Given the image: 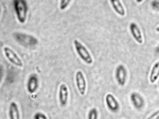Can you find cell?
Returning a JSON list of instances; mask_svg holds the SVG:
<instances>
[{
    "instance_id": "obj_12",
    "label": "cell",
    "mask_w": 159,
    "mask_h": 119,
    "mask_svg": "<svg viewBox=\"0 0 159 119\" xmlns=\"http://www.w3.org/2000/svg\"><path fill=\"white\" fill-rule=\"evenodd\" d=\"M159 78V61L154 63L152 68L149 75V82L153 84L158 80Z\"/></svg>"
},
{
    "instance_id": "obj_19",
    "label": "cell",
    "mask_w": 159,
    "mask_h": 119,
    "mask_svg": "<svg viewBox=\"0 0 159 119\" xmlns=\"http://www.w3.org/2000/svg\"><path fill=\"white\" fill-rule=\"evenodd\" d=\"M155 30H156V31L157 32L159 33V26L156 27V29H155Z\"/></svg>"
},
{
    "instance_id": "obj_4",
    "label": "cell",
    "mask_w": 159,
    "mask_h": 119,
    "mask_svg": "<svg viewBox=\"0 0 159 119\" xmlns=\"http://www.w3.org/2000/svg\"><path fill=\"white\" fill-rule=\"evenodd\" d=\"M76 86L79 93L81 95H85L86 90V81L83 73L81 70H78L75 75Z\"/></svg>"
},
{
    "instance_id": "obj_3",
    "label": "cell",
    "mask_w": 159,
    "mask_h": 119,
    "mask_svg": "<svg viewBox=\"0 0 159 119\" xmlns=\"http://www.w3.org/2000/svg\"><path fill=\"white\" fill-rule=\"evenodd\" d=\"M3 52L6 57L8 60L14 65L17 67H23V62L18 55L10 47L4 46L3 47Z\"/></svg>"
},
{
    "instance_id": "obj_1",
    "label": "cell",
    "mask_w": 159,
    "mask_h": 119,
    "mask_svg": "<svg viewBox=\"0 0 159 119\" xmlns=\"http://www.w3.org/2000/svg\"><path fill=\"white\" fill-rule=\"evenodd\" d=\"M14 7L18 21L24 23L26 20L27 16V2L25 0H15L13 1Z\"/></svg>"
},
{
    "instance_id": "obj_7",
    "label": "cell",
    "mask_w": 159,
    "mask_h": 119,
    "mask_svg": "<svg viewBox=\"0 0 159 119\" xmlns=\"http://www.w3.org/2000/svg\"><path fill=\"white\" fill-rule=\"evenodd\" d=\"M130 100L133 106L137 110H141L145 105L143 97L137 92H133L130 95Z\"/></svg>"
},
{
    "instance_id": "obj_16",
    "label": "cell",
    "mask_w": 159,
    "mask_h": 119,
    "mask_svg": "<svg viewBox=\"0 0 159 119\" xmlns=\"http://www.w3.org/2000/svg\"><path fill=\"white\" fill-rule=\"evenodd\" d=\"M34 118V119H48L45 114L41 112H38L35 113Z\"/></svg>"
},
{
    "instance_id": "obj_8",
    "label": "cell",
    "mask_w": 159,
    "mask_h": 119,
    "mask_svg": "<svg viewBox=\"0 0 159 119\" xmlns=\"http://www.w3.org/2000/svg\"><path fill=\"white\" fill-rule=\"evenodd\" d=\"M129 29L131 34L136 42L139 44H142L143 42V36L141 30L137 24L135 22H132L130 24Z\"/></svg>"
},
{
    "instance_id": "obj_14",
    "label": "cell",
    "mask_w": 159,
    "mask_h": 119,
    "mask_svg": "<svg viewBox=\"0 0 159 119\" xmlns=\"http://www.w3.org/2000/svg\"><path fill=\"white\" fill-rule=\"evenodd\" d=\"M98 113L95 108H92L88 113L87 119H98Z\"/></svg>"
},
{
    "instance_id": "obj_9",
    "label": "cell",
    "mask_w": 159,
    "mask_h": 119,
    "mask_svg": "<svg viewBox=\"0 0 159 119\" xmlns=\"http://www.w3.org/2000/svg\"><path fill=\"white\" fill-rule=\"evenodd\" d=\"M69 98L68 88L66 85L62 83L59 86L58 99L62 106H65L68 103Z\"/></svg>"
},
{
    "instance_id": "obj_18",
    "label": "cell",
    "mask_w": 159,
    "mask_h": 119,
    "mask_svg": "<svg viewBox=\"0 0 159 119\" xmlns=\"http://www.w3.org/2000/svg\"><path fill=\"white\" fill-rule=\"evenodd\" d=\"M151 6L154 10L159 11V0L152 1L151 2Z\"/></svg>"
},
{
    "instance_id": "obj_21",
    "label": "cell",
    "mask_w": 159,
    "mask_h": 119,
    "mask_svg": "<svg viewBox=\"0 0 159 119\" xmlns=\"http://www.w3.org/2000/svg\"><path fill=\"white\" fill-rule=\"evenodd\" d=\"M142 1H136V2H142Z\"/></svg>"
},
{
    "instance_id": "obj_10",
    "label": "cell",
    "mask_w": 159,
    "mask_h": 119,
    "mask_svg": "<svg viewBox=\"0 0 159 119\" xmlns=\"http://www.w3.org/2000/svg\"><path fill=\"white\" fill-rule=\"evenodd\" d=\"M27 90L30 94H34L38 90L39 87V79L37 74H31L28 80L27 85Z\"/></svg>"
},
{
    "instance_id": "obj_11",
    "label": "cell",
    "mask_w": 159,
    "mask_h": 119,
    "mask_svg": "<svg viewBox=\"0 0 159 119\" xmlns=\"http://www.w3.org/2000/svg\"><path fill=\"white\" fill-rule=\"evenodd\" d=\"M112 8L117 14L121 16H124L125 15V10L121 2L119 0L110 1Z\"/></svg>"
},
{
    "instance_id": "obj_13",
    "label": "cell",
    "mask_w": 159,
    "mask_h": 119,
    "mask_svg": "<svg viewBox=\"0 0 159 119\" xmlns=\"http://www.w3.org/2000/svg\"><path fill=\"white\" fill-rule=\"evenodd\" d=\"M10 119H20V112L18 105L15 102H12L9 108Z\"/></svg>"
},
{
    "instance_id": "obj_2",
    "label": "cell",
    "mask_w": 159,
    "mask_h": 119,
    "mask_svg": "<svg viewBox=\"0 0 159 119\" xmlns=\"http://www.w3.org/2000/svg\"><path fill=\"white\" fill-rule=\"evenodd\" d=\"M73 44L80 57L86 64H92L93 61V57L86 47L77 39L73 41Z\"/></svg>"
},
{
    "instance_id": "obj_6",
    "label": "cell",
    "mask_w": 159,
    "mask_h": 119,
    "mask_svg": "<svg viewBox=\"0 0 159 119\" xmlns=\"http://www.w3.org/2000/svg\"><path fill=\"white\" fill-rule=\"evenodd\" d=\"M106 104L110 111L116 112L120 109V104L113 95L111 94H107L105 97Z\"/></svg>"
},
{
    "instance_id": "obj_17",
    "label": "cell",
    "mask_w": 159,
    "mask_h": 119,
    "mask_svg": "<svg viewBox=\"0 0 159 119\" xmlns=\"http://www.w3.org/2000/svg\"><path fill=\"white\" fill-rule=\"evenodd\" d=\"M147 119H159V109L153 112Z\"/></svg>"
},
{
    "instance_id": "obj_15",
    "label": "cell",
    "mask_w": 159,
    "mask_h": 119,
    "mask_svg": "<svg viewBox=\"0 0 159 119\" xmlns=\"http://www.w3.org/2000/svg\"><path fill=\"white\" fill-rule=\"evenodd\" d=\"M70 2L71 1L70 0H62L60 1V5H59L60 9L61 10H65L69 5Z\"/></svg>"
},
{
    "instance_id": "obj_5",
    "label": "cell",
    "mask_w": 159,
    "mask_h": 119,
    "mask_svg": "<svg viewBox=\"0 0 159 119\" xmlns=\"http://www.w3.org/2000/svg\"><path fill=\"white\" fill-rule=\"evenodd\" d=\"M127 75V70L124 65L120 64L117 66L115 70V78L120 86H123L125 85Z\"/></svg>"
},
{
    "instance_id": "obj_20",
    "label": "cell",
    "mask_w": 159,
    "mask_h": 119,
    "mask_svg": "<svg viewBox=\"0 0 159 119\" xmlns=\"http://www.w3.org/2000/svg\"><path fill=\"white\" fill-rule=\"evenodd\" d=\"M156 51L158 52V53H159V44L158 45V46L156 47Z\"/></svg>"
}]
</instances>
